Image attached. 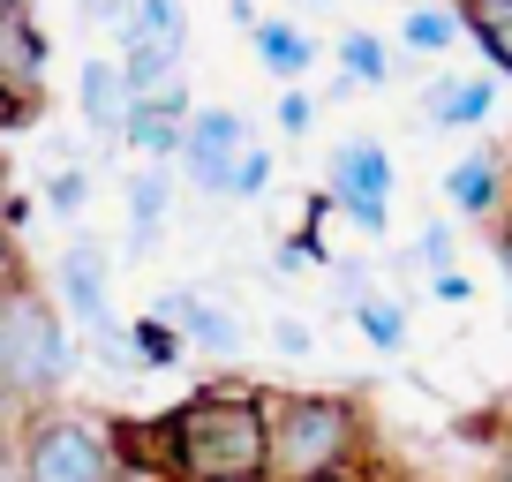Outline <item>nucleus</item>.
Masks as SVG:
<instances>
[{"mask_svg": "<svg viewBox=\"0 0 512 482\" xmlns=\"http://www.w3.org/2000/svg\"><path fill=\"white\" fill-rule=\"evenodd\" d=\"M113 257H106V241L76 234L61 241V257H53V309H61L68 324H91V332H106L113 324Z\"/></svg>", "mask_w": 512, "mask_h": 482, "instance_id": "7", "label": "nucleus"}, {"mask_svg": "<svg viewBox=\"0 0 512 482\" xmlns=\"http://www.w3.org/2000/svg\"><path fill=\"white\" fill-rule=\"evenodd\" d=\"M339 83H392V53L377 31H339Z\"/></svg>", "mask_w": 512, "mask_h": 482, "instance_id": "20", "label": "nucleus"}, {"mask_svg": "<svg viewBox=\"0 0 512 482\" xmlns=\"http://www.w3.org/2000/svg\"><path fill=\"white\" fill-rule=\"evenodd\" d=\"M497 106V83L490 76H437L422 91V129H482Z\"/></svg>", "mask_w": 512, "mask_h": 482, "instance_id": "11", "label": "nucleus"}, {"mask_svg": "<svg viewBox=\"0 0 512 482\" xmlns=\"http://www.w3.org/2000/svg\"><path fill=\"white\" fill-rule=\"evenodd\" d=\"M76 16H83V23H121L128 0H76Z\"/></svg>", "mask_w": 512, "mask_h": 482, "instance_id": "31", "label": "nucleus"}, {"mask_svg": "<svg viewBox=\"0 0 512 482\" xmlns=\"http://www.w3.org/2000/svg\"><path fill=\"white\" fill-rule=\"evenodd\" d=\"M497 264H505V279H512V219L497 226Z\"/></svg>", "mask_w": 512, "mask_h": 482, "instance_id": "33", "label": "nucleus"}, {"mask_svg": "<svg viewBox=\"0 0 512 482\" xmlns=\"http://www.w3.org/2000/svg\"><path fill=\"white\" fill-rule=\"evenodd\" d=\"M144 437V482H264V460H272L256 385H204L174 415L144 422Z\"/></svg>", "mask_w": 512, "mask_h": 482, "instance_id": "1", "label": "nucleus"}, {"mask_svg": "<svg viewBox=\"0 0 512 482\" xmlns=\"http://www.w3.org/2000/svg\"><path fill=\"white\" fill-rule=\"evenodd\" d=\"M16 287H31V257H23V241L0 226V294H16Z\"/></svg>", "mask_w": 512, "mask_h": 482, "instance_id": "27", "label": "nucleus"}, {"mask_svg": "<svg viewBox=\"0 0 512 482\" xmlns=\"http://www.w3.org/2000/svg\"><path fill=\"white\" fill-rule=\"evenodd\" d=\"M113 61H121L128 106H144V98H159V91H174V83H181V61H189V53H174V46H121Z\"/></svg>", "mask_w": 512, "mask_h": 482, "instance_id": "17", "label": "nucleus"}, {"mask_svg": "<svg viewBox=\"0 0 512 482\" xmlns=\"http://www.w3.org/2000/svg\"><path fill=\"white\" fill-rule=\"evenodd\" d=\"M76 113H83V129H91L98 144H113V136L128 129V83H121V61H113V53H91V61L76 68Z\"/></svg>", "mask_w": 512, "mask_h": 482, "instance_id": "10", "label": "nucleus"}, {"mask_svg": "<svg viewBox=\"0 0 512 482\" xmlns=\"http://www.w3.org/2000/svg\"><path fill=\"white\" fill-rule=\"evenodd\" d=\"M324 204H339L362 234H384V226H392V151H384L377 136H347V144H332Z\"/></svg>", "mask_w": 512, "mask_h": 482, "instance_id": "5", "label": "nucleus"}, {"mask_svg": "<svg viewBox=\"0 0 512 482\" xmlns=\"http://www.w3.org/2000/svg\"><path fill=\"white\" fill-rule=\"evenodd\" d=\"M347 317H354V332H362L377 354H400L407 347V302H392V294H362Z\"/></svg>", "mask_w": 512, "mask_h": 482, "instance_id": "19", "label": "nucleus"}, {"mask_svg": "<svg viewBox=\"0 0 512 482\" xmlns=\"http://www.w3.org/2000/svg\"><path fill=\"white\" fill-rule=\"evenodd\" d=\"M46 61H53V38L38 31L31 0H0V83L38 98V83H46Z\"/></svg>", "mask_w": 512, "mask_h": 482, "instance_id": "9", "label": "nucleus"}, {"mask_svg": "<svg viewBox=\"0 0 512 482\" xmlns=\"http://www.w3.org/2000/svg\"><path fill=\"white\" fill-rule=\"evenodd\" d=\"M0 482H23V452H16V422H0Z\"/></svg>", "mask_w": 512, "mask_h": 482, "instance_id": "30", "label": "nucleus"}, {"mask_svg": "<svg viewBox=\"0 0 512 482\" xmlns=\"http://www.w3.org/2000/svg\"><path fill=\"white\" fill-rule=\"evenodd\" d=\"M445 204L460 211V219H497V211H505V166H497V151H467V159H452Z\"/></svg>", "mask_w": 512, "mask_h": 482, "instance_id": "14", "label": "nucleus"}, {"mask_svg": "<svg viewBox=\"0 0 512 482\" xmlns=\"http://www.w3.org/2000/svg\"><path fill=\"white\" fill-rule=\"evenodd\" d=\"M121 196H128V257H151L166 234V211H174V181H166V166H136Z\"/></svg>", "mask_w": 512, "mask_h": 482, "instance_id": "12", "label": "nucleus"}, {"mask_svg": "<svg viewBox=\"0 0 512 482\" xmlns=\"http://www.w3.org/2000/svg\"><path fill=\"white\" fill-rule=\"evenodd\" d=\"M249 121H241L234 106H196L189 113V136H181V174H189L196 196H226V181H234L241 151H249Z\"/></svg>", "mask_w": 512, "mask_h": 482, "instance_id": "6", "label": "nucleus"}, {"mask_svg": "<svg viewBox=\"0 0 512 482\" xmlns=\"http://www.w3.org/2000/svg\"><path fill=\"white\" fill-rule=\"evenodd\" d=\"M264 482H347L362 467L369 422L347 392H264Z\"/></svg>", "mask_w": 512, "mask_h": 482, "instance_id": "2", "label": "nucleus"}, {"mask_svg": "<svg viewBox=\"0 0 512 482\" xmlns=\"http://www.w3.org/2000/svg\"><path fill=\"white\" fill-rule=\"evenodd\" d=\"M38 204H46L53 219H83V204H91V174H83V166H61V174H46Z\"/></svg>", "mask_w": 512, "mask_h": 482, "instance_id": "23", "label": "nucleus"}, {"mask_svg": "<svg viewBox=\"0 0 512 482\" xmlns=\"http://www.w3.org/2000/svg\"><path fill=\"white\" fill-rule=\"evenodd\" d=\"M189 113H196L189 83H174V91L144 98V106H128V129H121V144L136 151L144 166H181V136H189Z\"/></svg>", "mask_w": 512, "mask_h": 482, "instance_id": "8", "label": "nucleus"}, {"mask_svg": "<svg viewBox=\"0 0 512 482\" xmlns=\"http://www.w3.org/2000/svg\"><path fill=\"white\" fill-rule=\"evenodd\" d=\"M121 339H128V354H136V370H174L181 354H189V339H181L174 324H159V317H151V309H144V317H136V324H128Z\"/></svg>", "mask_w": 512, "mask_h": 482, "instance_id": "21", "label": "nucleus"}, {"mask_svg": "<svg viewBox=\"0 0 512 482\" xmlns=\"http://www.w3.org/2000/svg\"><path fill=\"white\" fill-rule=\"evenodd\" d=\"M181 339H189V354H204V362H241V347H249V332H241V317L226 302H196L189 324H181Z\"/></svg>", "mask_w": 512, "mask_h": 482, "instance_id": "16", "label": "nucleus"}, {"mask_svg": "<svg viewBox=\"0 0 512 482\" xmlns=\"http://www.w3.org/2000/svg\"><path fill=\"white\" fill-rule=\"evenodd\" d=\"M272 347H279V354H294V362H302V354L317 347V332H309L302 317H279V324H272Z\"/></svg>", "mask_w": 512, "mask_h": 482, "instance_id": "28", "label": "nucleus"}, {"mask_svg": "<svg viewBox=\"0 0 512 482\" xmlns=\"http://www.w3.org/2000/svg\"><path fill=\"white\" fill-rule=\"evenodd\" d=\"M430 294H437V302H475V287H467V272H445V279H430Z\"/></svg>", "mask_w": 512, "mask_h": 482, "instance_id": "32", "label": "nucleus"}, {"mask_svg": "<svg viewBox=\"0 0 512 482\" xmlns=\"http://www.w3.org/2000/svg\"><path fill=\"white\" fill-rule=\"evenodd\" d=\"M121 46H174L189 53V0H128V16L113 23Z\"/></svg>", "mask_w": 512, "mask_h": 482, "instance_id": "15", "label": "nucleus"}, {"mask_svg": "<svg viewBox=\"0 0 512 482\" xmlns=\"http://www.w3.org/2000/svg\"><path fill=\"white\" fill-rule=\"evenodd\" d=\"M76 370V339H68V317L46 302L38 287L0 294V400H16L23 415L31 407H53V392Z\"/></svg>", "mask_w": 512, "mask_h": 482, "instance_id": "3", "label": "nucleus"}, {"mask_svg": "<svg viewBox=\"0 0 512 482\" xmlns=\"http://www.w3.org/2000/svg\"><path fill=\"white\" fill-rule=\"evenodd\" d=\"M249 46H256V68H264L279 91H294V83L309 76V61H317V38H309L302 23H287V16H264L249 31Z\"/></svg>", "mask_w": 512, "mask_h": 482, "instance_id": "13", "label": "nucleus"}, {"mask_svg": "<svg viewBox=\"0 0 512 482\" xmlns=\"http://www.w3.org/2000/svg\"><path fill=\"white\" fill-rule=\"evenodd\" d=\"M452 16H460V31L482 46V61H490L497 76H512V0H460Z\"/></svg>", "mask_w": 512, "mask_h": 482, "instance_id": "18", "label": "nucleus"}, {"mask_svg": "<svg viewBox=\"0 0 512 482\" xmlns=\"http://www.w3.org/2000/svg\"><path fill=\"white\" fill-rule=\"evenodd\" d=\"M272 121H279V136H309V129H317V98H309L302 83H294V91H279Z\"/></svg>", "mask_w": 512, "mask_h": 482, "instance_id": "26", "label": "nucleus"}, {"mask_svg": "<svg viewBox=\"0 0 512 482\" xmlns=\"http://www.w3.org/2000/svg\"><path fill=\"white\" fill-rule=\"evenodd\" d=\"M400 38H407V53H445L452 38H460V16H452V8H407Z\"/></svg>", "mask_w": 512, "mask_h": 482, "instance_id": "22", "label": "nucleus"}, {"mask_svg": "<svg viewBox=\"0 0 512 482\" xmlns=\"http://www.w3.org/2000/svg\"><path fill=\"white\" fill-rule=\"evenodd\" d=\"M264 189H272V151L249 144V151H241V166H234V181H226V196H234V204H256Z\"/></svg>", "mask_w": 512, "mask_h": 482, "instance_id": "24", "label": "nucleus"}, {"mask_svg": "<svg viewBox=\"0 0 512 482\" xmlns=\"http://www.w3.org/2000/svg\"><path fill=\"white\" fill-rule=\"evenodd\" d=\"M23 482H121V452L113 430H98V415L76 407H31L16 422Z\"/></svg>", "mask_w": 512, "mask_h": 482, "instance_id": "4", "label": "nucleus"}, {"mask_svg": "<svg viewBox=\"0 0 512 482\" xmlns=\"http://www.w3.org/2000/svg\"><path fill=\"white\" fill-rule=\"evenodd\" d=\"M490 482H512V445L497 452V467H490Z\"/></svg>", "mask_w": 512, "mask_h": 482, "instance_id": "34", "label": "nucleus"}, {"mask_svg": "<svg viewBox=\"0 0 512 482\" xmlns=\"http://www.w3.org/2000/svg\"><path fill=\"white\" fill-rule=\"evenodd\" d=\"M415 264H422V272H430V279H445V272H460V241H452V226H422V241H415Z\"/></svg>", "mask_w": 512, "mask_h": 482, "instance_id": "25", "label": "nucleus"}, {"mask_svg": "<svg viewBox=\"0 0 512 482\" xmlns=\"http://www.w3.org/2000/svg\"><path fill=\"white\" fill-rule=\"evenodd\" d=\"M31 113H38V98H31V91H8V83H0V136H8V129H23Z\"/></svg>", "mask_w": 512, "mask_h": 482, "instance_id": "29", "label": "nucleus"}]
</instances>
